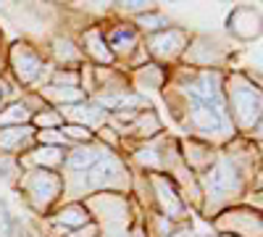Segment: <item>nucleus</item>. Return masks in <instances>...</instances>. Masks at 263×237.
I'll return each mask as SVG.
<instances>
[{
  "label": "nucleus",
  "instance_id": "1",
  "mask_svg": "<svg viewBox=\"0 0 263 237\" xmlns=\"http://www.w3.org/2000/svg\"><path fill=\"white\" fill-rule=\"evenodd\" d=\"M237 187H239V174H237L234 163L218 161V163L208 171V190L213 192L216 198L229 195V192H234Z\"/></svg>",
  "mask_w": 263,
  "mask_h": 237
},
{
  "label": "nucleus",
  "instance_id": "2",
  "mask_svg": "<svg viewBox=\"0 0 263 237\" xmlns=\"http://www.w3.org/2000/svg\"><path fill=\"white\" fill-rule=\"evenodd\" d=\"M232 105L239 119H245V124H250L253 119H258L260 111V98L258 93H253L250 87H234L232 90Z\"/></svg>",
  "mask_w": 263,
  "mask_h": 237
},
{
  "label": "nucleus",
  "instance_id": "3",
  "mask_svg": "<svg viewBox=\"0 0 263 237\" xmlns=\"http://www.w3.org/2000/svg\"><path fill=\"white\" fill-rule=\"evenodd\" d=\"M58 187H61L58 177L53 174V171H48V169L34 171V177H32V182H29V192H32L34 198H42V206L50 203V200L58 195Z\"/></svg>",
  "mask_w": 263,
  "mask_h": 237
},
{
  "label": "nucleus",
  "instance_id": "4",
  "mask_svg": "<svg viewBox=\"0 0 263 237\" xmlns=\"http://www.w3.org/2000/svg\"><path fill=\"white\" fill-rule=\"evenodd\" d=\"M13 66H16V74L24 79V82H32L37 74H40V58L29 50V48H24V45H18L16 48V53H13Z\"/></svg>",
  "mask_w": 263,
  "mask_h": 237
},
{
  "label": "nucleus",
  "instance_id": "5",
  "mask_svg": "<svg viewBox=\"0 0 263 237\" xmlns=\"http://www.w3.org/2000/svg\"><path fill=\"white\" fill-rule=\"evenodd\" d=\"M32 135L29 126H13V129H3L0 132V150H18Z\"/></svg>",
  "mask_w": 263,
  "mask_h": 237
},
{
  "label": "nucleus",
  "instance_id": "6",
  "mask_svg": "<svg viewBox=\"0 0 263 237\" xmlns=\"http://www.w3.org/2000/svg\"><path fill=\"white\" fill-rule=\"evenodd\" d=\"M156 185H158V195L163 200V208L168 211V216H179V213H182V203H179L177 195H174V190L166 185V179H158Z\"/></svg>",
  "mask_w": 263,
  "mask_h": 237
},
{
  "label": "nucleus",
  "instance_id": "7",
  "mask_svg": "<svg viewBox=\"0 0 263 237\" xmlns=\"http://www.w3.org/2000/svg\"><path fill=\"white\" fill-rule=\"evenodd\" d=\"M100 161V153L95 148H82V150H74V156L69 158V166L71 169H87Z\"/></svg>",
  "mask_w": 263,
  "mask_h": 237
},
{
  "label": "nucleus",
  "instance_id": "8",
  "mask_svg": "<svg viewBox=\"0 0 263 237\" xmlns=\"http://www.w3.org/2000/svg\"><path fill=\"white\" fill-rule=\"evenodd\" d=\"M58 222L66 224V227H82V224H87V211L82 206H69V208L61 211Z\"/></svg>",
  "mask_w": 263,
  "mask_h": 237
},
{
  "label": "nucleus",
  "instance_id": "9",
  "mask_svg": "<svg viewBox=\"0 0 263 237\" xmlns=\"http://www.w3.org/2000/svg\"><path fill=\"white\" fill-rule=\"evenodd\" d=\"M179 42H182V34H179V32H166V34H161V37L153 40L150 48L156 50L158 56H171L168 45H179Z\"/></svg>",
  "mask_w": 263,
  "mask_h": 237
},
{
  "label": "nucleus",
  "instance_id": "10",
  "mask_svg": "<svg viewBox=\"0 0 263 237\" xmlns=\"http://www.w3.org/2000/svg\"><path fill=\"white\" fill-rule=\"evenodd\" d=\"M63 156H61V150L58 148H42V150H37V153H34V161L37 163H58Z\"/></svg>",
  "mask_w": 263,
  "mask_h": 237
},
{
  "label": "nucleus",
  "instance_id": "11",
  "mask_svg": "<svg viewBox=\"0 0 263 237\" xmlns=\"http://www.w3.org/2000/svg\"><path fill=\"white\" fill-rule=\"evenodd\" d=\"M27 119V108L24 105H11L6 114H0V124H8V121H16L21 126V121Z\"/></svg>",
  "mask_w": 263,
  "mask_h": 237
},
{
  "label": "nucleus",
  "instance_id": "12",
  "mask_svg": "<svg viewBox=\"0 0 263 237\" xmlns=\"http://www.w3.org/2000/svg\"><path fill=\"white\" fill-rule=\"evenodd\" d=\"M124 42H126V45H135V32H132V29H116L114 34H111V45L116 48V50H121V45H124Z\"/></svg>",
  "mask_w": 263,
  "mask_h": 237
},
{
  "label": "nucleus",
  "instance_id": "13",
  "mask_svg": "<svg viewBox=\"0 0 263 237\" xmlns=\"http://www.w3.org/2000/svg\"><path fill=\"white\" fill-rule=\"evenodd\" d=\"M87 40H92V53L100 58V61H108V58H111V56H108V50H103V42H100V32H90V34H87Z\"/></svg>",
  "mask_w": 263,
  "mask_h": 237
},
{
  "label": "nucleus",
  "instance_id": "14",
  "mask_svg": "<svg viewBox=\"0 0 263 237\" xmlns=\"http://www.w3.org/2000/svg\"><path fill=\"white\" fill-rule=\"evenodd\" d=\"M63 132L69 135V137H77V140H90L92 137L90 132H87V126H66Z\"/></svg>",
  "mask_w": 263,
  "mask_h": 237
},
{
  "label": "nucleus",
  "instance_id": "15",
  "mask_svg": "<svg viewBox=\"0 0 263 237\" xmlns=\"http://www.w3.org/2000/svg\"><path fill=\"white\" fill-rule=\"evenodd\" d=\"M140 21H142V24H150L147 29H161V27H166V21H163L161 16H142Z\"/></svg>",
  "mask_w": 263,
  "mask_h": 237
},
{
  "label": "nucleus",
  "instance_id": "16",
  "mask_svg": "<svg viewBox=\"0 0 263 237\" xmlns=\"http://www.w3.org/2000/svg\"><path fill=\"white\" fill-rule=\"evenodd\" d=\"M0 100H3V84H0Z\"/></svg>",
  "mask_w": 263,
  "mask_h": 237
},
{
  "label": "nucleus",
  "instance_id": "17",
  "mask_svg": "<svg viewBox=\"0 0 263 237\" xmlns=\"http://www.w3.org/2000/svg\"><path fill=\"white\" fill-rule=\"evenodd\" d=\"M227 237H234V234H227Z\"/></svg>",
  "mask_w": 263,
  "mask_h": 237
}]
</instances>
